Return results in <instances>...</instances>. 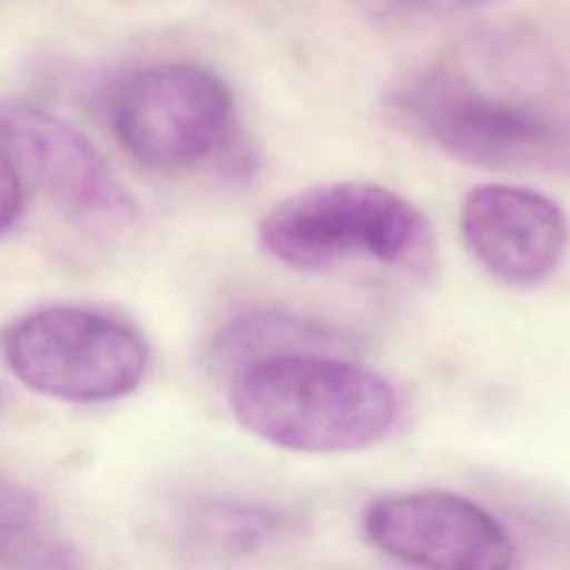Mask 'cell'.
<instances>
[{
    "label": "cell",
    "instance_id": "cell-3",
    "mask_svg": "<svg viewBox=\"0 0 570 570\" xmlns=\"http://www.w3.org/2000/svg\"><path fill=\"white\" fill-rule=\"evenodd\" d=\"M0 352L29 390L69 403L129 394L147 372L149 352L127 323L87 307H42L13 321Z\"/></svg>",
    "mask_w": 570,
    "mask_h": 570
},
{
    "label": "cell",
    "instance_id": "cell-9",
    "mask_svg": "<svg viewBox=\"0 0 570 570\" xmlns=\"http://www.w3.org/2000/svg\"><path fill=\"white\" fill-rule=\"evenodd\" d=\"M343 338L327 325L285 309H252L234 318L218 338V354L238 367L289 352H334Z\"/></svg>",
    "mask_w": 570,
    "mask_h": 570
},
{
    "label": "cell",
    "instance_id": "cell-11",
    "mask_svg": "<svg viewBox=\"0 0 570 570\" xmlns=\"http://www.w3.org/2000/svg\"><path fill=\"white\" fill-rule=\"evenodd\" d=\"M38 528L40 508L36 497L24 485L0 476V563L27 552Z\"/></svg>",
    "mask_w": 570,
    "mask_h": 570
},
{
    "label": "cell",
    "instance_id": "cell-6",
    "mask_svg": "<svg viewBox=\"0 0 570 570\" xmlns=\"http://www.w3.org/2000/svg\"><path fill=\"white\" fill-rule=\"evenodd\" d=\"M365 541L379 552L425 568L505 570L517 543L476 501L445 490H410L376 499L361 517Z\"/></svg>",
    "mask_w": 570,
    "mask_h": 570
},
{
    "label": "cell",
    "instance_id": "cell-1",
    "mask_svg": "<svg viewBox=\"0 0 570 570\" xmlns=\"http://www.w3.org/2000/svg\"><path fill=\"white\" fill-rule=\"evenodd\" d=\"M229 407L258 439L312 454L367 448L396 423V387L334 352H289L234 372Z\"/></svg>",
    "mask_w": 570,
    "mask_h": 570
},
{
    "label": "cell",
    "instance_id": "cell-5",
    "mask_svg": "<svg viewBox=\"0 0 570 570\" xmlns=\"http://www.w3.org/2000/svg\"><path fill=\"white\" fill-rule=\"evenodd\" d=\"M410 109L445 154L485 169H570V127L510 98L461 87H428Z\"/></svg>",
    "mask_w": 570,
    "mask_h": 570
},
{
    "label": "cell",
    "instance_id": "cell-12",
    "mask_svg": "<svg viewBox=\"0 0 570 570\" xmlns=\"http://www.w3.org/2000/svg\"><path fill=\"white\" fill-rule=\"evenodd\" d=\"M22 209V180L11 158L0 147V232L9 229Z\"/></svg>",
    "mask_w": 570,
    "mask_h": 570
},
{
    "label": "cell",
    "instance_id": "cell-4",
    "mask_svg": "<svg viewBox=\"0 0 570 570\" xmlns=\"http://www.w3.org/2000/svg\"><path fill=\"white\" fill-rule=\"evenodd\" d=\"M111 125L140 165L183 169L214 156L229 140L234 98L209 69L187 62L154 65L118 87Z\"/></svg>",
    "mask_w": 570,
    "mask_h": 570
},
{
    "label": "cell",
    "instance_id": "cell-10",
    "mask_svg": "<svg viewBox=\"0 0 570 570\" xmlns=\"http://www.w3.org/2000/svg\"><path fill=\"white\" fill-rule=\"evenodd\" d=\"M287 525V517L261 503H207L196 510L189 537L209 552L245 554L274 541Z\"/></svg>",
    "mask_w": 570,
    "mask_h": 570
},
{
    "label": "cell",
    "instance_id": "cell-2",
    "mask_svg": "<svg viewBox=\"0 0 570 570\" xmlns=\"http://www.w3.org/2000/svg\"><path fill=\"white\" fill-rule=\"evenodd\" d=\"M265 252L296 269H327L372 261L423 274L434 265L436 238L428 216L383 185L336 180L307 187L272 207L258 225Z\"/></svg>",
    "mask_w": 570,
    "mask_h": 570
},
{
    "label": "cell",
    "instance_id": "cell-7",
    "mask_svg": "<svg viewBox=\"0 0 570 570\" xmlns=\"http://www.w3.org/2000/svg\"><path fill=\"white\" fill-rule=\"evenodd\" d=\"M0 147L62 212L100 223L134 214V200L94 145L65 120L22 102L0 105Z\"/></svg>",
    "mask_w": 570,
    "mask_h": 570
},
{
    "label": "cell",
    "instance_id": "cell-8",
    "mask_svg": "<svg viewBox=\"0 0 570 570\" xmlns=\"http://www.w3.org/2000/svg\"><path fill=\"white\" fill-rule=\"evenodd\" d=\"M470 256L499 283L532 287L548 281L570 247L566 212L546 194L490 183L470 189L459 214Z\"/></svg>",
    "mask_w": 570,
    "mask_h": 570
},
{
    "label": "cell",
    "instance_id": "cell-13",
    "mask_svg": "<svg viewBox=\"0 0 570 570\" xmlns=\"http://www.w3.org/2000/svg\"><path fill=\"white\" fill-rule=\"evenodd\" d=\"M410 4L423 7V9H436V11H454V9H472L481 7L492 0H405Z\"/></svg>",
    "mask_w": 570,
    "mask_h": 570
}]
</instances>
